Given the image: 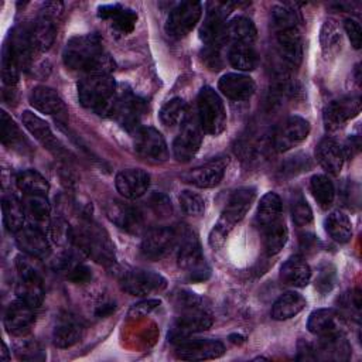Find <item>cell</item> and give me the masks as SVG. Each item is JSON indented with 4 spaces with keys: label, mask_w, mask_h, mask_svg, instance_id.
Here are the masks:
<instances>
[{
    "label": "cell",
    "mask_w": 362,
    "mask_h": 362,
    "mask_svg": "<svg viewBox=\"0 0 362 362\" xmlns=\"http://www.w3.org/2000/svg\"><path fill=\"white\" fill-rule=\"evenodd\" d=\"M325 230L338 243H346L352 236V226L348 216L339 211H332L325 219Z\"/></svg>",
    "instance_id": "40"
},
{
    "label": "cell",
    "mask_w": 362,
    "mask_h": 362,
    "mask_svg": "<svg viewBox=\"0 0 362 362\" xmlns=\"http://www.w3.org/2000/svg\"><path fill=\"white\" fill-rule=\"evenodd\" d=\"M74 245L99 264L110 266L116 260L115 246L107 232L92 219H83L74 228Z\"/></svg>",
    "instance_id": "3"
},
{
    "label": "cell",
    "mask_w": 362,
    "mask_h": 362,
    "mask_svg": "<svg viewBox=\"0 0 362 362\" xmlns=\"http://www.w3.org/2000/svg\"><path fill=\"white\" fill-rule=\"evenodd\" d=\"M307 328L318 337L342 335L346 328V320L334 308H318L310 314Z\"/></svg>",
    "instance_id": "16"
},
{
    "label": "cell",
    "mask_w": 362,
    "mask_h": 362,
    "mask_svg": "<svg viewBox=\"0 0 362 362\" xmlns=\"http://www.w3.org/2000/svg\"><path fill=\"white\" fill-rule=\"evenodd\" d=\"M122 288L130 296H147L165 288V279L150 270H130L126 272L120 279Z\"/></svg>",
    "instance_id": "12"
},
{
    "label": "cell",
    "mask_w": 362,
    "mask_h": 362,
    "mask_svg": "<svg viewBox=\"0 0 362 362\" xmlns=\"http://www.w3.org/2000/svg\"><path fill=\"white\" fill-rule=\"evenodd\" d=\"M23 206L25 215H28L34 222L42 223L48 221L51 215V206L44 194H27L23 198Z\"/></svg>",
    "instance_id": "43"
},
{
    "label": "cell",
    "mask_w": 362,
    "mask_h": 362,
    "mask_svg": "<svg viewBox=\"0 0 362 362\" xmlns=\"http://www.w3.org/2000/svg\"><path fill=\"white\" fill-rule=\"evenodd\" d=\"M305 304L307 301L300 293L287 291L281 294L272 305V311H270L272 318L277 321L293 318L305 307Z\"/></svg>",
    "instance_id": "35"
},
{
    "label": "cell",
    "mask_w": 362,
    "mask_h": 362,
    "mask_svg": "<svg viewBox=\"0 0 362 362\" xmlns=\"http://www.w3.org/2000/svg\"><path fill=\"white\" fill-rule=\"evenodd\" d=\"M198 122L201 129L212 136L221 134L226 127L223 102L211 86H204L198 93Z\"/></svg>",
    "instance_id": "6"
},
{
    "label": "cell",
    "mask_w": 362,
    "mask_h": 362,
    "mask_svg": "<svg viewBox=\"0 0 362 362\" xmlns=\"http://www.w3.org/2000/svg\"><path fill=\"white\" fill-rule=\"evenodd\" d=\"M3 222L7 230L17 233L25 221V211L23 202H20L14 195H7L3 198Z\"/></svg>",
    "instance_id": "39"
},
{
    "label": "cell",
    "mask_w": 362,
    "mask_h": 362,
    "mask_svg": "<svg viewBox=\"0 0 362 362\" xmlns=\"http://www.w3.org/2000/svg\"><path fill=\"white\" fill-rule=\"evenodd\" d=\"M256 38V27L252 23V20L239 16L232 18L228 24H225L223 34H222V42H230V44H253Z\"/></svg>",
    "instance_id": "33"
},
{
    "label": "cell",
    "mask_w": 362,
    "mask_h": 362,
    "mask_svg": "<svg viewBox=\"0 0 362 362\" xmlns=\"http://www.w3.org/2000/svg\"><path fill=\"white\" fill-rule=\"evenodd\" d=\"M361 112L359 96H344L332 100L324 109V123L327 129L335 130L344 126L349 119L355 117Z\"/></svg>",
    "instance_id": "22"
},
{
    "label": "cell",
    "mask_w": 362,
    "mask_h": 362,
    "mask_svg": "<svg viewBox=\"0 0 362 362\" xmlns=\"http://www.w3.org/2000/svg\"><path fill=\"white\" fill-rule=\"evenodd\" d=\"M21 120H23V124L25 126V129L34 136V139L44 148H47L48 151H51L54 156H58V157H62V156L68 154L65 147L54 136L48 123L44 122L41 117H38L35 113H33L30 110H25L21 116Z\"/></svg>",
    "instance_id": "19"
},
{
    "label": "cell",
    "mask_w": 362,
    "mask_h": 362,
    "mask_svg": "<svg viewBox=\"0 0 362 362\" xmlns=\"http://www.w3.org/2000/svg\"><path fill=\"white\" fill-rule=\"evenodd\" d=\"M310 188L315 201L321 208H328L332 205L335 198V189L331 180L327 175H322V174L313 175L310 181Z\"/></svg>",
    "instance_id": "45"
},
{
    "label": "cell",
    "mask_w": 362,
    "mask_h": 362,
    "mask_svg": "<svg viewBox=\"0 0 362 362\" xmlns=\"http://www.w3.org/2000/svg\"><path fill=\"white\" fill-rule=\"evenodd\" d=\"M55 21H57L55 17L41 11L38 18L31 25H28L30 40L35 51L44 52L51 48L57 34Z\"/></svg>",
    "instance_id": "28"
},
{
    "label": "cell",
    "mask_w": 362,
    "mask_h": 362,
    "mask_svg": "<svg viewBox=\"0 0 362 362\" xmlns=\"http://www.w3.org/2000/svg\"><path fill=\"white\" fill-rule=\"evenodd\" d=\"M16 184L24 195L27 194H47L49 189L48 181L35 170H24L16 175Z\"/></svg>",
    "instance_id": "42"
},
{
    "label": "cell",
    "mask_w": 362,
    "mask_h": 362,
    "mask_svg": "<svg viewBox=\"0 0 362 362\" xmlns=\"http://www.w3.org/2000/svg\"><path fill=\"white\" fill-rule=\"evenodd\" d=\"M225 346L216 339H194L180 342L175 351L177 358L182 361H206L222 356Z\"/></svg>",
    "instance_id": "21"
},
{
    "label": "cell",
    "mask_w": 362,
    "mask_h": 362,
    "mask_svg": "<svg viewBox=\"0 0 362 362\" xmlns=\"http://www.w3.org/2000/svg\"><path fill=\"white\" fill-rule=\"evenodd\" d=\"M272 21H273V28L276 30H281V28H287V27H296L298 25V18L296 11H293L291 8L286 7V6H274L273 11H272Z\"/></svg>",
    "instance_id": "52"
},
{
    "label": "cell",
    "mask_w": 362,
    "mask_h": 362,
    "mask_svg": "<svg viewBox=\"0 0 362 362\" xmlns=\"http://www.w3.org/2000/svg\"><path fill=\"white\" fill-rule=\"evenodd\" d=\"M281 212H283V204L280 197L276 192L264 194L257 206L256 218H257L259 226L267 225L279 218H283Z\"/></svg>",
    "instance_id": "41"
},
{
    "label": "cell",
    "mask_w": 362,
    "mask_h": 362,
    "mask_svg": "<svg viewBox=\"0 0 362 362\" xmlns=\"http://www.w3.org/2000/svg\"><path fill=\"white\" fill-rule=\"evenodd\" d=\"M16 243L30 257L45 259L51 253L49 242L45 233L37 226H23L16 233Z\"/></svg>",
    "instance_id": "25"
},
{
    "label": "cell",
    "mask_w": 362,
    "mask_h": 362,
    "mask_svg": "<svg viewBox=\"0 0 362 362\" xmlns=\"http://www.w3.org/2000/svg\"><path fill=\"white\" fill-rule=\"evenodd\" d=\"M151 206L156 214L167 215L168 212H171V202L167 199L165 195H161V194H156L151 198Z\"/></svg>",
    "instance_id": "57"
},
{
    "label": "cell",
    "mask_w": 362,
    "mask_h": 362,
    "mask_svg": "<svg viewBox=\"0 0 362 362\" xmlns=\"http://www.w3.org/2000/svg\"><path fill=\"white\" fill-rule=\"evenodd\" d=\"M229 62L233 68L240 69V71H252L257 65V52L253 47V44H246V42H239V44H232L229 48L228 54Z\"/></svg>",
    "instance_id": "38"
},
{
    "label": "cell",
    "mask_w": 362,
    "mask_h": 362,
    "mask_svg": "<svg viewBox=\"0 0 362 362\" xmlns=\"http://www.w3.org/2000/svg\"><path fill=\"white\" fill-rule=\"evenodd\" d=\"M201 141H202V134H201L199 122L195 117L187 116L181 124V130L178 136L173 143L174 157L181 163L189 161L199 150Z\"/></svg>",
    "instance_id": "13"
},
{
    "label": "cell",
    "mask_w": 362,
    "mask_h": 362,
    "mask_svg": "<svg viewBox=\"0 0 362 362\" xmlns=\"http://www.w3.org/2000/svg\"><path fill=\"white\" fill-rule=\"evenodd\" d=\"M310 123L300 116H290L274 134V147L277 151H287L307 139Z\"/></svg>",
    "instance_id": "20"
},
{
    "label": "cell",
    "mask_w": 362,
    "mask_h": 362,
    "mask_svg": "<svg viewBox=\"0 0 362 362\" xmlns=\"http://www.w3.org/2000/svg\"><path fill=\"white\" fill-rule=\"evenodd\" d=\"M320 40H321L322 52L327 57L335 54L339 49V47H341V33H339L338 25L335 24V21L327 20L322 24Z\"/></svg>",
    "instance_id": "48"
},
{
    "label": "cell",
    "mask_w": 362,
    "mask_h": 362,
    "mask_svg": "<svg viewBox=\"0 0 362 362\" xmlns=\"http://www.w3.org/2000/svg\"><path fill=\"white\" fill-rule=\"evenodd\" d=\"M274 33L279 51L284 61L298 66L303 59V37L298 25L276 30Z\"/></svg>",
    "instance_id": "27"
},
{
    "label": "cell",
    "mask_w": 362,
    "mask_h": 362,
    "mask_svg": "<svg viewBox=\"0 0 362 362\" xmlns=\"http://www.w3.org/2000/svg\"><path fill=\"white\" fill-rule=\"evenodd\" d=\"M146 110L147 106L141 98L134 96L132 92H123L116 96L110 116L115 117L126 130L136 132L140 127L139 124Z\"/></svg>",
    "instance_id": "11"
},
{
    "label": "cell",
    "mask_w": 362,
    "mask_h": 362,
    "mask_svg": "<svg viewBox=\"0 0 362 362\" xmlns=\"http://www.w3.org/2000/svg\"><path fill=\"white\" fill-rule=\"evenodd\" d=\"M16 267H17V284H16L17 298L24 301L33 308L40 307L44 300V284H42L41 274L27 257L18 256L16 260Z\"/></svg>",
    "instance_id": "7"
},
{
    "label": "cell",
    "mask_w": 362,
    "mask_h": 362,
    "mask_svg": "<svg viewBox=\"0 0 362 362\" xmlns=\"http://www.w3.org/2000/svg\"><path fill=\"white\" fill-rule=\"evenodd\" d=\"M291 216L298 226H305L313 221V211L301 194L291 201Z\"/></svg>",
    "instance_id": "53"
},
{
    "label": "cell",
    "mask_w": 362,
    "mask_h": 362,
    "mask_svg": "<svg viewBox=\"0 0 362 362\" xmlns=\"http://www.w3.org/2000/svg\"><path fill=\"white\" fill-rule=\"evenodd\" d=\"M178 315L168 332L171 342L187 341L192 334L208 329L212 325V314L204 305L202 298L195 293L182 290L175 296Z\"/></svg>",
    "instance_id": "2"
},
{
    "label": "cell",
    "mask_w": 362,
    "mask_h": 362,
    "mask_svg": "<svg viewBox=\"0 0 362 362\" xmlns=\"http://www.w3.org/2000/svg\"><path fill=\"white\" fill-rule=\"evenodd\" d=\"M14 352L18 359L21 361H44L45 354L40 345V342L35 338H25L21 335V338L14 345Z\"/></svg>",
    "instance_id": "47"
},
{
    "label": "cell",
    "mask_w": 362,
    "mask_h": 362,
    "mask_svg": "<svg viewBox=\"0 0 362 362\" xmlns=\"http://www.w3.org/2000/svg\"><path fill=\"white\" fill-rule=\"evenodd\" d=\"M62 59L66 68L82 71L86 75H110L112 69H115V62L103 51L100 38L96 34H83L69 38L64 47Z\"/></svg>",
    "instance_id": "1"
},
{
    "label": "cell",
    "mask_w": 362,
    "mask_h": 362,
    "mask_svg": "<svg viewBox=\"0 0 362 362\" xmlns=\"http://www.w3.org/2000/svg\"><path fill=\"white\" fill-rule=\"evenodd\" d=\"M160 305V300L157 298H148V300H143L137 304H134L130 308V315L132 317H144L147 314H150L153 310H156Z\"/></svg>",
    "instance_id": "56"
},
{
    "label": "cell",
    "mask_w": 362,
    "mask_h": 362,
    "mask_svg": "<svg viewBox=\"0 0 362 362\" xmlns=\"http://www.w3.org/2000/svg\"><path fill=\"white\" fill-rule=\"evenodd\" d=\"M218 88L226 98L232 100H247L255 93V82L250 76L243 74H225L219 82Z\"/></svg>",
    "instance_id": "29"
},
{
    "label": "cell",
    "mask_w": 362,
    "mask_h": 362,
    "mask_svg": "<svg viewBox=\"0 0 362 362\" xmlns=\"http://www.w3.org/2000/svg\"><path fill=\"white\" fill-rule=\"evenodd\" d=\"M280 279L288 286L305 287L311 279L310 266L301 256H291L283 263L280 269Z\"/></svg>",
    "instance_id": "32"
},
{
    "label": "cell",
    "mask_w": 362,
    "mask_h": 362,
    "mask_svg": "<svg viewBox=\"0 0 362 362\" xmlns=\"http://www.w3.org/2000/svg\"><path fill=\"white\" fill-rule=\"evenodd\" d=\"M0 127H1V143L10 148H18L23 150L24 146H27V140L24 134L21 133L20 127L16 124V122L6 113L1 112L0 117Z\"/></svg>",
    "instance_id": "44"
},
{
    "label": "cell",
    "mask_w": 362,
    "mask_h": 362,
    "mask_svg": "<svg viewBox=\"0 0 362 362\" xmlns=\"http://www.w3.org/2000/svg\"><path fill=\"white\" fill-rule=\"evenodd\" d=\"M134 150L141 158L150 163H163L168 158V147L163 134L150 126L136 130Z\"/></svg>",
    "instance_id": "10"
},
{
    "label": "cell",
    "mask_w": 362,
    "mask_h": 362,
    "mask_svg": "<svg viewBox=\"0 0 362 362\" xmlns=\"http://www.w3.org/2000/svg\"><path fill=\"white\" fill-rule=\"evenodd\" d=\"M99 16L102 18H109L112 21V25L123 34L132 33L137 21V14L130 8H123L120 4L100 6Z\"/></svg>",
    "instance_id": "34"
},
{
    "label": "cell",
    "mask_w": 362,
    "mask_h": 362,
    "mask_svg": "<svg viewBox=\"0 0 362 362\" xmlns=\"http://www.w3.org/2000/svg\"><path fill=\"white\" fill-rule=\"evenodd\" d=\"M180 205L182 208V211L191 216H199L205 211L204 198L199 194L188 191V189H185L180 194Z\"/></svg>",
    "instance_id": "50"
},
{
    "label": "cell",
    "mask_w": 362,
    "mask_h": 362,
    "mask_svg": "<svg viewBox=\"0 0 362 362\" xmlns=\"http://www.w3.org/2000/svg\"><path fill=\"white\" fill-rule=\"evenodd\" d=\"M177 262L178 266L188 273V279L191 281H204L211 274V270L205 263L201 245L191 232L182 235Z\"/></svg>",
    "instance_id": "8"
},
{
    "label": "cell",
    "mask_w": 362,
    "mask_h": 362,
    "mask_svg": "<svg viewBox=\"0 0 362 362\" xmlns=\"http://www.w3.org/2000/svg\"><path fill=\"white\" fill-rule=\"evenodd\" d=\"M228 157H216L212 158L211 161L205 163L204 165H199L194 170H189L188 173H185L182 175L184 181L198 187V188H212L215 185H218L223 175H225V170L228 167Z\"/></svg>",
    "instance_id": "17"
},
{
    "label": "cell",
    "mask_w": 362,
    "mask_h": 362,
    "mask_svg": "<svg viewBox=\"0 0 362 362\" xmlns=\"http://www.w3.org/2000/svg\"><path fill=\"white\" fill-rule=\"evenodd\" d=\"M160 120L165 126H175L185 120L187 115V105L181 98H174L168 100L161 109H160Z\"/></svg>",
    "instance_id": "46"
},
{
    "label": "cell",
    "mask_w": 362,
    "mask_h": 362,
    "mask_svg": "<svg viewBox=\"0 0 362 362\" xmlns=\"http://www.w3.org/2000/svg\"><path fill=\"white\" fill-rule=\"evenodd\" d=\"M1 361H8V349L6 346V344H3V351H1Z\"/></svg>",
    "instance_id": "58"
},
{
    "label": "cell",
    "mask_w": 362,
    "mask_h": 362,
    "mask_svg": "<svg viewBox=\"0 0 362 362\" xmlns=\"http://www.w3.org/2000/svg\"><path fill=\"white\" fill-rule=\"evenodd\" d=\"M83 335L82 321L72 313H61L52 329V342L58 348H69Z\"/></svg>",
    "instance_id": "23"
},
{
    "label": "cell",
    "mask_w": 362,
    "mask_h": 362,
    "mask_svg": "<svg viewBox=\"0 0 362 362\" xmlns=\"http://www.w3.org/2000/svg\"><path fill=\"white\" fill-rule=\"evenodd\" d=\"M255 197L256 189L252 187H242L232 192L218 222L209 233V245L214 249H219L233 226L245 218L255 201Z\"/></svg>",
    "instance_id": "4"
},
{
    "label": "cell",
    "mask_w": 362,
    "mask_h": 362,
    "mask_svg": "<svg viewBox=\"0 0 362 362\" xmlns=\"http://www.w3.org/2000/svg\"><path fill=\"white\" fill-rule=\"evenodd\" d=\"M345 31L349 37V41H351V45L354 48H361V44H362V31H361V25L358 21H355L354 18H346L345 20Z\"/></svg>",
    "instance_id": "55"
},
{
    "label": "cell",
    "mask_w": 362,
    "mask_h": 362,
    "mask_svg": "<svg viewBox=\"0 0 362 362\" xmlns=\"http://www.w3.org/2000/svg\"><path fill=\"white\" fill-rule=\"evenodd\" d=\"M105 212L110 222H113L117 228L129 233H139L143 229V225H144L143 214L130 204L113 199L107 202Z\"/></svg>",
    "instance_id": "18"
},
{
    "label": "cell",
    "mask_w": 362,
    "mask_h": 362,
    "mask_svg": "<svg viewBox=\"0 0 362 362\" xmlns=\"http://www.w3.org/2000/svg\"><path fill=\"white\" fill-rule=\"evenodd\" d=\"M78 98L83 107L110 116L116 99L115 79L105 74L85 75L78 83Z\"/></svg>",
    "instance_id": "5"
},
{
    "label": "cell",
    "mask_w": 362,
    "mask_h": 362,
    "mask_svg": "<svg viewBox=\"0 0 362 362\" xmlns=\"http://www.w3.org/2000/svg\"><path fill=\"white\" fill-rule=\"evenodd\" d=\"M49 235L52 240L59 246L74 245V228H71L64 219H54L49 225Z\"/></svg>",
    "instance_id": "51"
},
{
    "label": "cell",
    "mask_w": 362,
    "mask_h": 362,
    "mask_svg": "<svg viewBox=\"0 0 362 362\" xmlns=\"http://www.w3.org/2000/svg\"><path fill=\"white\" fill-rule=\"evenodd\" d=\"M178 233L168 226H160L148 230L141 240V253L150 260L164 257L175 246Z\"/></svg>",
    "instance_id": "15"
},
{
    "label": "cell",
    "mask_w": 362,
    "mask_h": 362,
    "mask_svg": "<svg viewBox=\"0 0 362 362\" xmlns=\"http://www.w3.org/2000/svg\"><path fill=\"white\" fill-rule=\"evenodd\" d=\"M116 189L127 199H136L146 194L150 185V175L141 168H127L117 173Z\"/></svg>",
    "instance_id": "26"
},
{
    "label": "cell",
    "mask_w": 362,
    "mask_h": 362,
    "mask_svg": "<svg viewBox=\"0 0 362 362\" xmlns=\"http://www.w3.org/2000/svg\"><path fill=\"white\" fill-rule=\"evenodd\" d=\"M30 103L34 109L45 115H55L64 116L66 113V106L61 96L48 86H35L30 92Z\"/></svg>",
    "instance_id": "30"
},
{
    "label": "cell",
    "mask_w": 362,
    "mask_h": 362,
    "mask_svg": "<svg viewBox=\"0 0 362 362\" xmlns=\"http://www.w3.org/2000/svg\"><path fill=\"white\" fill-rule=\"evenodd\" d=\"M335 279H337V274H335V270L332 266L327 264V266H322L320 269V273L315 279V288L325 294L328 291H331L335 286Z\"/></svg>",
    "instance_id": "54"
},
{
    "label": "cell",
    "mask_w": 362,
    "mask_h": 362,
    "mask_svg": "<svg viewBox=\"0 0 362 362\" xmlns=\"http://www.w3.org/2000/svg\"><path fill=\"white\" fill-rule=\"evenodd\" d=\"M232 10V3L212 1L208 3L205 20L199 28V38L208 45L222 42L225 20Z\"/></svg>",
    "instance_id": "14"
},
{
    "label": "cell",
    "mask_w": 362,
    "mask_h": 362,
    "mask_svg": "<svg viewBox=\"0 0 362 362\" xmlns=\"http://www.w3.org/2000/svg\"><path fill=\"white\" fill-rule=\"evenodd\" d=\"M313 352H314V358L342 361L349 358L351 348L342 335H332V337H321V341L317 345V348L313 346Z\"/></svg>",
    "instance_id": "36"
},
{
    "label": "cell",
    "mask_w": 362,
    "mask_h": 362,
    "mask_svg": "<svg viewBox=\"0 0 362 362\" xmlns=\"http://www.w3.org/2000/svg\"><path fill=\"white\" fill-rule=\"evenodd\" d=\"M202 4L199 1H182L177 4L167 18L165 30L173 38L185 37L199 21Z\"/></svg>",
    "instance_id": "9"
},
{
    "label": "cell",
    "mask_w": 362,
    "mask_h": 362,
    "mask_svg": "<svg viewBox=\"0 0 362 362\" xmlns=\"http://www.w3.org/2000/svg\"><path fill=\"white\" fill-rule=\"evenodd\" d=\"M263 233V246L269 256L277 255L287 242V226L284 223L283 218H279L267 225L260 226Z\"/></svg>",
    "instance_id": "37"
},
{
    "label": "cell",
    "mask_w": 362,
    "mask_h": 362,
    "mask_svg": "<svg viewBox=\"0 0 362 362\" xmlns=\"http://www.w3.org/2000/svg\"><path fill=\"white\" fill-rule=\"evenodd\" d=\"M21 68L8 47L4 44L3 48V57H1V79L6 85L14 86L18 81V74Z\"/></svg>",
    "instance_id": "49"
},
{
    "label": "cell",
    "mask_w": 362,
    "mask_h": 362,
    "mask_svg": "<svg viewBox=\"0 0 362 362\" xmlns=\"http://www.w3.org/2000/svg\"><path fill=\"white\" fill-rule=\"evenodd\" d=\"M315 156L325 171L332 175H338L341 173L345 160L344 148L334 139H322L315 148Z\"/></svg>",
    "instance_id": "31"
},
{
    "label": "cell",
    "mask_w": 362,
    "mask_h": 362,
    "mask_svg": "<svg viewBox=\"0 0 362 362\" xmlns=\"http://www.w3.org/2000/svg\"><path fill=\"white\" fill-rule=\"evenodd\" d=\"M35 321L34 308L21 300L8 304L4 313V328L8 334L21 337L25 335Z\"/></svg>",
    "instance_id": "24"
}]
</instances>
